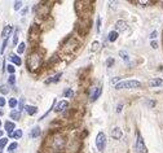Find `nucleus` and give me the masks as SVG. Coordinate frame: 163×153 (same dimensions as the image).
<instances>
[{
	"mask_svg": "<svg viewBox=\"0 0 163 153\" xmlns=\"http://www.w3.org/2000/svg\"><path fill=\"white\" fill-rule=\"evenodd\" d=\"M66 145V139L61 132H53L47 138L43 145V151L45 153H58Z\"/></svg>",
	"mask_w": 163,
	"mask_h": 153,
	"instance_id": "nucleus-1",
	"label": "nucleus"
},
{
	"mask_svg": "<svg viewBox=\"0 0 163 153\" xmlns=\"http://www.w3.org/2000/svg\"><path fill=\"white\" fill-rule=\"evenodd\" d=\"M27 69L30 70V72H35L40 68V64H42V54L38 52V51H34L32 53L29 54V57H27Z\"/></svg>",
	"mask_w": 163,
	"mask_h": 153,
	"instance_id": "nucleus-2",
	"label": "nucleus"
},
{
	"mask_svg": "<svg viewBox=\"0 0 163 153\" xmlns=\"http://www.w3.org/2000/svg\"><path fill=\"white\" fill-rule=\"evenodd\" d=\"M141 82L139 80H123L115 86V90H123V88H140Z\"/></svg>",
	"mask_w": 163,
	"mask_h": 153,
	"instance_id": "nucleus-3",
	"label": "nucleus"
},
{
	"mask_svg": "<svg viewBox=\"0 0 163 153\" xmlns=\"http://www.w3.org/2000/svg\"><path fill=\"white\" fill-rule=\"evenodd\" d=\"M78 47H79V42L77 39H74V38H70V39H67V42L63 44L62 52H65V53H73Z\"/></svg>",
	"mask_w": 163,
	"mask_h": 153,
	"instance_id": "nucleus-4",
	"label": "nucleus"
},
{
	"mask_svg": "<svg viewBox=\"0 0 163 153\" xmlns=\"http://www.w3.org/2000/svg\"><path fill=\"white\" fill-rule=\"evenodd\" d=\"M89 26H91V21L87 18V17H83V18H82V21L79 22V26H78L79 34H80L82 36L85 35L87 32H88V30H89Z\"/></svg>",
	"mask_w": 163,
	"mask_h": 153,
	"instance_id": "nucleus-5",
	"label": "nucleus"
},
{
	"mask_svg": "<svg viewBox=\"0 0 163 153\" xmlns=\"http://www.w3.org/2000/svg\"><path fill=\"white\" fill-rule=\"evenodd\" d=\"M105 145H106V135L104 132H99L96 136V147L99 151H104L105 149Z\"/></svg>",
	"mask_w": 163,
	"mask_h": 153,
	"instance_id": "nucleus-6",
	"label": "nucleus"
},
{
	"mask_svg": "<svg viewBox=\"0 0 163 153\" xmlns=\"http://www.w3.org/2000/svg\"><path fill=\"white\" fill-rule=\"evenodd\" d=\"M101 94H102V87H100V86L92 87L91 91H89V100L91 101H96L100 97Z\"/></svg>",
	"mask_w": 163,
	"mask_h": 153,
	"instance_id": "nucleus-7",
	"label": "nucleus"
},
{
	"mask_svg": "<svg viewBox=\"0 0 163 153\" xmlns=\"http://www.w3.org/2000/svg\"><path fill=\"white\" fill-rule=\"evenodd\" d=\"M135 149L137 153H145L146 148H145V144H144V139L139 132H137V140H136V144H135Z\"/></svg>",
	"mask_w": 163,
	"mask_h": 153,
	"instance_id": "nucleus-8",
	"label": "nucleus"
},
{
	"mask_svg": "<svg viewBox=\"0 0 163 153\" xmlns=\"http://www.w3.org/2000/svg\"><path fill=\"white\" fill-rule=\"evenodd\" d=\"M39 36H40V30H39V27H38L36 25H34V26L31 27V30H30L29 39H31V40H38V39H39Z\"/></svg>",
	"mask_w": 163,
	"mask_h": 153,
	"instance_id": "nucleus-9",
	"label": "nucleus"
},
{
	"mask_svg": "<svg viewBox=\"0 0 163 153\" xmlns=\"http://www.w3.org/2000/svg\"><path fill=\"white\" fill-rule=\"evenodd\" d=\"M126 30H127V22H126V21H123V20L117 21V24H115V31L117 32L118 31L123 32V31H126Z\"/></svg>",
	"mask_w": 163,
	"mask_h": 153,
	"instance_id": "nucleus-10",
	"label": "nucleus"
},
{
	"mask_svg": "<svg viewBox=\"0 0 163 153\" xmlns=\"http://www.w3.org/2000/svg\"><path fill=\"white\" fill-rule=\"evenodd\" d=\"M36 9H39V12H38V16H43V17H45V16H48V13H49V5H38Z\"/></svg>",
	"mask_w": 163,
	"mask_h": 153,
	"instance_id": "nucleus-11",
	"label": "nucleus"
},
{
	"mask_svg": "<svg viewBox=\"0 0 163 153\" xmlns=\"http://www.w3.org/2000/svg\"><path fill=\"white\" fill-rule=\"evenodd\" d=\"M149 87H162L163 86V79L161 78H153L149 80Z\"/></svg>",
	"mask_w": 163,
	"mask_h": 153,
	"instance_id": "nucleus-12",
	"label": "nucleus"
},
{
	"mask_svg": "<svg viewBox=\"0 0 163 153\" xmlns=\"http://www.w3.org/2000/svg\"><path fill=\"white\" fill-rule=\"evenodd\" d=\"M67 106H69V103L65 101V100H62L61 103L57 104V106H56V109H54V110H56V112H63Z\"/></svg>",
	"mask_w": 163,
	"mask_h": 153,
	"instance_id": "nucleus-13",
	"label": "nucleus"
},
{
	"mask_svg": "<svg viewBox=\"0 0 163 153\" xmlns=\"http://www.w3.org/2000/svg\"><path fill=\"white\" fill-rule=\"evenodd\" d=\"M4 127H5V131H7V132L9 134V136H10V135L13 134V131H14V127H16V126H14L13 122H9V121H8V122H5Z\"/></svg>",
	"mask_w": 163,
	"mask_h": 153,
	"instance_id": "nucleus-14",
	"label": "nucleus"
},
{
	"mask_svg": "<svg viewBox=\"0 0 163 153\" xmlns=\"http://www.w3.org/2000/svg\"><path fill=\"white\" fill-rule=\"evenodd\" d=\"M111 136L114 139H117V140H119L122 138V130L119 129V127H115V129H113L111 130Z\"/></svg>",
	"mask_w": 163,
	"mask_h": 153,
	"instance_id": "nucleus-15",
	"label": "nucleus"
},
{
	"mask_svg": "<svg viewBox=\"0 0 163 153\" xmlns=\"http://www.w3.org/2000/svg\"><path fill=\"white\" fill-rule=\"evenodd\" d=\"M12 30H13V27L10 26V25H7V26L4 27V30H3V38H4V40L8 39V36H9L10 32H12Z\"/></svg>",
	"mask_w": 163,
	"mask_h": 153,
	"instance_id": "nucleus-16",
	"label": "nucleus"
},
{
	"mask_svg": "<svg viewBox=\"0 0 163 153\" xmlns=\"http://www.w3.org/2000/svg\"><path fill=\"white\" fill-rule=\"evenodd\" d=\"M25 109H26V113L29 114V116H34V114L38 112V108L34 105H27V106H25Z\"/></svg>",
	"mask_w": 163,
	"mask_h": 153,
	"instance_id": "nucleus-17",
	"label": "nucleus"
},
{
	"mask_svg": "<svg viewBox=\"0 0 163 153\" xmlns=\"http://www.w3.org/2000/svg\"><path fill=\"white\" fill-rule=\"evenodd\" d=\"M40 132H42V131H40V127L35 126L34 129L31 130V132H30V138H32V139H34V138H38V136H40Z\"/></svg>",
	"mask_w": 163,
	"mask_h": 153,
	"instance_id": "nucleus-18",
	"label": "nucleus"
},
{
	"mask_svg": "<svg viewBox=\"0 0 163 153\" xmlns=\"http://www.w3.org/2000/svg\"><path fill=\"white\" fill-rule=\"evenodd\" d=\"M62 76V73H57L56 75H53L52 78H49L47 80V83H56V82H58L60 80V78Z\"/></svg>",
	"mask_w": 163,
	"mask_h": 153,
	"instance_id": "nucleus-19",
	"label": "nucleus"
},
{
	"mask_svg": "<svg viewBox=\"0 0 163 153\" xmlns=\"http://www.w3.org/2000/svg\"><path fill=\"white\" fill-rule=\"evenodd\" d=\"M107 39H109V42H115L117 39H118V32L117 31H110L109 32V35H107Z\"/></svg>",
	"mask_w": 163,
	"mask_h": 153,
	"instance_id": "nucleus-20",
	"label": "nucleus"
},
{
	"mask_svg": "<svg viewBox=\"0 0 163 153\" xmlns=\"http://www.w3.org/2000/svg\"><path fill=\"white\" fill-rule=\"evenodd\" d=\"M10 118L14 119V121H18V119L21 118V113L18 110H12L10 112Z\"/></svg>",
	"mask_w": 163,
	"mask_h": 153,
	"instance_id": "nucleus-21",
	"label": "nucleus"
},
{
	"mask_svg": "<svg viewBox=\"0 0 163 153\" xmlns=\"http://www.w3.org/2000/svg\"><path fill=\"white\" fill-rule=\"evenodd\" d=\"M10 61H12L13 64H16V65H21V62H22L17 54H10Z\"/></svg>",
	"mask_w": 163,
	"mask_h": 153,
	"instance_id": "nucleus-22",
	"label": "nucleus"
},
{
	"mask_svg": "<svg viewBox=\"0 0 163 153\" xmlns=\"http://www.w3.org/2000/svg\"><path fill=\"white\" fill-rule=\"evenodd\" d=\"M119 56H121V57H122V60H124L126 62H128V61H129V56H128L127 51H119Z\"/></svg>",
	"mask_w": 163,
	"mask_h": 153,
	"instance_id": "nucleus-23",
	"label": "nucleus"
},
{
	"mask_svg": "<svg viewBox=\"0 0 163 153\" xmlns=\"http://www.w3.org/2000/svg\"><path fill=\"white\" fill-rule=\"evenodd\" d=\"M10 136H12V138H14V139H20L21 136H22V130H16Z\"/></svg>",
	"mask_w": 163,
	"mask_h": 153,
	"instance_id": "nucleus-24",
	"label": "nucleus"
},
{
	"mask_svg": "<svg viewBox=\"0 0 163 153\" xmlns=\"http://www.w3.org/2000/svg\"><path fill=\"white\" fill-rule=\"evenodd\" d=\"M99 48H100V43L99 42H93V43H92V47H91L92 52H97V51H99Z\"/></svg>",
	"mask_w": 163,
	"mask_h": 153,
	"instance_id": "nucleus-25",
	"label": "nucleus"
},
{
	"mask_svg": "<svg viewBox=\"0 0 163 153\" xmlns=\"http://www.w3.org/2000/svg\"><path fill=\"white\" fill-rule=\"evenodd\" d=\"M24 108H25V97H21L18 103V112L21 113V110H24Z\"/></svg>",
	"mask_w": 163,
	"mask_h": 153,
	"instance_id": "nucleus-26",
	"label": "nucleus"
},
{
	"mask_svg": "<svg viewBox=\"0 0 163 153\" xmlns=\"http://www.w3.org/2000/svg\"><path fill=\"white\" fill-rule=\"evenodd\" d=\"M17 105H18L17 99H14V97H12V99L9 100V106H10V108H16Z\"/></svg>",
	"mask_w": 163,
	"mask_h": 153,
	"instance_id": "nucleus-27",
	"label": "nucleus"
},
{
	"mask_svg": "<svg viewBox=\"0 0 163 153\" xmlns=\"http://www.w3.org/2000/svg\"><path fill=\"white\" fill-rule=\"evenodd\" d=\"M0 92H2L3 95H7L8 92H9V88H8V86H7V84H3L2 87H0Z\"/></svg>",
	"mask_w": 163,
	"mask_h": 153,
	"instance_id": "nucleus-28",
	"label": "nucleus"
},
{
	"mask_svg": "<svg viewBox=\"0 0 163 153\" xmlns=\"http://www.w3.org/2000/svg\"><path fill=\"white\" fill-rule=\"evenodd\" d=\"M7 144H8V139L7 138H2V139H0V149H3Z\"/></svg>",
	"mask_w": 163,
	"mask_h": 153,
	"instance_id": "nucleus-29",
	"label": "nucleus"
},
{
	"mask_svg": "<svg viewBox=\"0 0 163 153\" xmlns=\"http://www.w3.org/2000/svg\"><path fill=\"white\" fill-rule=\"evenodd\" d=\"M17 52H18V54H22L25 52V43H20V46L17 48Z\"/></svg>",
	"mask_w": 163,
	"mask_h": 153,
	"instance_id": "nucleus-30",
	"label": "nucleus"
},
{
	"mask_svg": "<svg viewBox=\"0 0 163 153\" xmlns=\"http://www.w3.org/2000/svg\"><path fill=\"white\" fill-rule=\"evenodd\" d=\"M18 34H20V31H18V29L14 31V36H13V44L16 46L18 43Z\"/></svg>",
	"mask_w": 163,
	"mask_h": 153,
	"instance_id": "nucleus-31",
	"label": "nucleus"
},
{
	"mask_svg": "<svg viewBox=\"0 0 163 153\" xmlns=\"http://www.w3.org/2000/svg\"><path fill=\"white\" fill-rule=\"evenodd\" d=\"M8 83L10 84V86H14L16 84V76L14 75H10L9 78H8Z\"/></svg>",
	"mask_w": 163,
	"mask_h": 153,
	"instance_id": "nucleus-32",
	"label": "nucleus"
},
{
	"mask_svg": "<svg viewBox=\"0 0 163 153\" xmlns=\"http://www.w3.org/2000/svg\"><path fill=\"white\" fill-rule=\"evenodd\" d=\"M114 62H115V61H114V58H113V57H109V58L106 60V66L110 68L111 65H114Z\"/></svg>",
	"mask_w": 163,
	"mask_h": 153,
	"instance_id": "nucleus-33",
	"label": "nucleus"
},
{
	"mask_svg": "<svg viewBox=\"0 0 163 153\" xmlns=\"http://www.w3.org/2000/svg\"><path fill=\"white\" fill-rule=\"evenodd\" d=\"M73 95H74V92H73L71 88H67L66 91H65V96H66V97H71Z\"/></svg>",
	"mask_w": 163,
	"mask_h": 153,
	"instance_id": "nucleus-34",
	"label": "nucleus"
},
{
	"mask_svg": "<svg viewBox=\"0 0 163 153\" xmlns=\"http://www.w3.org/2000/svg\"><path fill=\"white\" fill-rule=\"evenodd\" d=\"M17 147H18L17 143H12V144H10V145L8 147V151H9V152H13L16 148H17Z\"/></svg>",
	"mask_w": 163,
	"mask_h": 153,
	"instance_id": "nucleus-35",
	"label": "nucleus"
},
{
	"mask_svg": "<svg viewBox=\"0 0 163 153\" xmlns=\"http://www.w3.org/2000/svg\"><path fill=\"white\" fill-rule=\"evenodd\" d=\"M7 70H8V72L10 73V75H13V73H14V66H13V65H8V66H7Z\"/></svg>",
	"mask_w": 163,
	"mask_h": 153,
	"instance_id": "nucleus-36",
	"label": "nucleus"
},
{
	"mask_svg": "<svg viewBox=\"0 0 163 153\" xmlns=\"http://www.w3.org/2000/svg\"><path fill=\"white\" fill-rule=\"evenodd\" d=\"M21 7H22V2H16L14 3V10H18Z\"/></svg>",
	"mask_w": 163,
	"mask_h": 153,
	"instance_id": "nucleus-37",
	"label": "nucleus"
},
{
	"mask_svg": "<svg viewBox=\"0 0 163 153\" xmlns=\"http://www.w3.org/2000/svg\"><path fill=\"white\" fill-rule=\"evenodd\" d=\"M136 4H141V5H148V4H151L150 2H146V0H145V2H143V0H137V2H135Z\"/></svg>",
	"mask_w": 163,
	"mask_h": 153,
	"instance_id": "nucleus-38",
	"label": "nucleus"
},
{
	"mask_svg": "<svg viewBox=\"0 0 163 153\" xmlns=\"http://www.w3.org/2000/svg\"><path fill=\"white\" fill-rule=\"evenodd\" d=\"M5 105V99L3 96H0V108H3Z\"/></svg>",
	"mask_w": 163,
	"mask_h": 153,
	"instance_id": "nucleus-39",
	"label": "nucleus"
},
{
	"mask_svg": "<svg viewBox=\"0 0 163 153\" xmlns=\"http://www.w3.org/2000/svg\"><path fill=\"white\" fill-rule=\"evenodd\" d=\"M7 43H8V39H5V40L3 42V47H2V53L4 52V50H5V47H7Z\"/></svg>",
	"mask_w": 163,
	"mask_h": 153,
	"instance_id": "nucleus-40",
	"label": "nucleus"
},
{
	"mask_svg": "<svg viewBox=\"0 0 163 153\" xmlns=\"http://www.w3.org/2000/svg\"><path fill=\"white\" fill-rule=\"evenodd\" d=\"M100 25H101V18H97V32H100Z\"/></svg>",
	"mask_w": 163,
	"mask_h": 153,
	"instance_id": "nucleus-41",
	"label": "nucleus"
},
{
	"mask_svg": "<svg viewBox=\"0 0 163 153\" xmlns=\"http://www.w3.org/2000/svg\"><path fill=\"white\" fill-rule=\"evenodd\" d=\"M150 38H151V39H155V38H157V31H153V32H151V34H150Z\"/></svg>",
	"mask_w": 163,
	"mask_h": 153,
	"instance_id": "nucleus-42",
	"label": "nucleus"
},
{
	"mask_svg": "<svg viewBox=\"0 0 163 153\" xmlns=\"http://www.w3.org/2000/svg\"><path fill=\"white\" fill-rule=\"evenodd\" d=\"M151 47H153L154 50H155V48H158V43H157V42H151Z\"/></svg>",
	"mask_w": 163,
	"mask_h": 153,
	"instance_id": "nucleus-43",
	"label": "nucleus"
},
{
	"mask_svg": "<svg viewBox=\"0 0 163 153\" xmlns=\"http://www.w3.org/2000/svg\"><path fill=\"white\" fill-rule=\"evenodd\" d=\"M117 112H118V113H121V112H122V105H121V104H119V105H118V108H117Z\"/></svg>",
	"mask_w": 163,
	"mask_h": 153,
	"instance_id": "nucleus-44",
	"label": "nucleus"
},
{
	"mask_svg": "<svg viewBox=\"0 0 163 153\" xmlns=\"http://www.w3.org/2000/svg\"><path fill=\"white\" fill-rule=\"evenodd\" d=\"M119 79H121V78H119V76H117V78L111 79V83H115V82H117V80H119Z\"/></svg>",
	"mask_w": 163,
	"mask_h": 153,
	"instance_id": "nucleus-45",
	"label": "nucleus"
},
{
	"mask_svg": "<svg viewBox=\"0 0 163 153\" xmlns=\"http://www.w3.org/2000/svg\"><path fill=\"white\" fill-rule=\"evenodd\" d=\"M2 136H3V131L0 130V139H2Z\"/></svg>",
	"mask_w": 163,
	"mask_h": 153,
	"instance_id": "nucleus-46",
	"label": "nucleus"
},
{
	"mask_svg": "<svg viewBox=\"0 0 163 153\" xmlns=\"http://www.w3.org/2000/svg\"><path fill=\"white\" fill-rule=\"evenodd\" d=\"M3 114H4V112L2 110V109H0V116H3Z\"/></svg>",
	"mask_w": 163,
	"mask_h": 153,
	"instance_id": "nucleus-47",
	"label": "nucleus"
},
{
	"mask_svg": "<svg viewBox=\"0 0 163 153\" xmlns=\"http://www.w3.org/2000/svg\"><path fill=\"white\" fill-rule=\"evenodd\" d=\"M0 126H2V121H0Z\"/></svg>",
	"mask_w": 163,
	"mask_h": 153,
	"instance_id": "nucleus-48",
	"label": "nucleus"
}]
</instances>
